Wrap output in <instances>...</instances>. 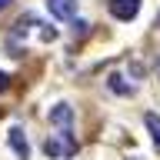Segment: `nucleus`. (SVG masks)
Segmentation results:
<instances>
[{"label":"nucleus","mask_w":160,"mask_h":160,"mask_svg":"<svg viewBox=\"0 0 160 160\" xmlns=\"http://www.w3.org/2000/svg\"><path fill=\"white\" fill-rule=\"evenodd\" d=\"M43 150H47V157H67V153L77 150V140L70 137L67 130H63V133H50V137L43 140Z\"/></svg>","instance_id":"f257e3e1"},{"label":"nucleus","mask_w":160,"mask_h":160,"mask_svg":"<svg viewBox=\"0 0 160 160\" xmlns=\"http://www.w3.org/2000/svg\"><path fill=\"white\" fill-rule=\"evenodd\" d=\"M107 7H110V13L117 20H133L140 13V0H110Z\"/></svg>","instance_id":"f03ea898"},{"label":"nucleus","mask_w":160,"mask_h":160,"mask_svg":"<svg viewBox=\"0 0 160 160\" xmlns=\"http://www.w3.org/2000/svg\"><path fill=\"white\" fill-rule=\"evenodd\" d=\"M47 10H50V17H57V20H73L77 0H47Z\"/></svg>","instance_id":"7ed1b4c3"},{"label":"nucleus","mask_w":160,"mask_h":160,"mask_svg":"<svg viewBox=\"0 0 160 160\" xmlns=\"http://www.w3.org/2000/svg\"><path fill=\"white\" fill-rule=\"evenodd\" d=\"M10 147L17 150V157H20V160H27L30 147H27V137H23V130H20V127H13V130H10Z\"/></svg>","instance_id":"20e7f679"},{"label":"nucleus","mask_w":160,"mask_h":160,"mask_svg":"<svg viewBox=\"0 0 160 160\" xmlns=\"http://www.w3.org/2000/svg\"><path fill=\"white\" fill-rule=\"evenodd\" d=\"M50 120H53V123H60V127H67L70 120H73V110H70L67 103H57V107L50 110Z\"/></svg>","instance_id":"39448f33"},{"label":"nucleus","mask_w":160,"mask_h":160,"mask_svg":"<svg viewBox=\"0 0 160 160\" xmlns=\"http://www.w3.org/2000/svg\"><path fill=\"white\" fill-rule=\"evenodd\" d=\"M147 130L153 137V147L160 150V113H147Z\"/></svg>","instance_id":"423d86ee"},{"label":"nucleus","mask_w":160,"mask_h":160,"mask_svg":"<svg viewBox=\"0 0 160 160\" xmlns=\"http://www.w3.org/2000/svg\"><path fill=\"white\" fill-rule=\"evenodd\" d=\"M0 90H7V73L0 70Z\"/></svg>","instance_id":"0eeeda50"},{"label":"nucleus","mask_w":160,"mask_h":160,"mask_svg":"<svg viewBox=\"0 0 160 160\" xmlns=\"http://www.w3.org/2000/svg\"><path fill=\"white\" fill-rule=\"evenodd\" d=\"M3 7H10V0H0V10H3Z\"/></svg>","instance_id":"6e6552de"}]
</instances>
